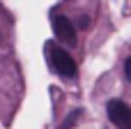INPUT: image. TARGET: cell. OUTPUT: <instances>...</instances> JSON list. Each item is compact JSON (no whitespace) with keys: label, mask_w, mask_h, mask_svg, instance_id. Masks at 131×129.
<instances>
[{"label":"cell","mask_w":131,"mask_h":129,"mask_svg":"<svg viewBox=\"0 0 131 129\" xmlns=\"http://www.w3.org/2000/svg\"><path fill=\"white\" fill-rule=\"evenodd\" d=\"M124 74H127V78L131 81V55L127 58V62H124Z\"/></svg>","instance_id":"cell-5"},{"label":"cell","mask_w":131,"mask_h":129,"mask_svg":"<svg viewBox=\"0 0 131 129\" xmlns=\"http://www.w3.org/2000/svg\"><path fill=\"white\" fill-rule=\"evenodd\" d=\"M48 53H51V65H53V69H55L62 78H74V76H76V62H74V58H71L64 48L51 46Z\"/></svg>","instance_id":"cell-1"},{"label":"cell","mask_w":131,"mask_h":129,"mask_svg":"<svg viewBox=\"0 0 131 129\" xmlns=\"http://www.w3.org/2000/svg\"><path fill=\"white\" fill-rule=\"evenodd\" d=\"M108 118L120 129H131V106L127 102H122V99L108 102Z\"/></svg>","instance_id":"cell-2"},{"label":"cell","mask_w":131,"mask_h":129,"mask_svg":"<svg viewBox=\"0 0 131 129\" xmlns=\"http://www.w3.org/2000/svg\"><path fill=\"white\" fill-rule=\"evenodd\" d=\"M53 32L60 42L69 44V46L76 44V28L67 16H53Z\"/></svg>","instance_id":"cell-3"},{"label":"cell","mask_w":131,"mask_h":129,"mask_svg":"<svg viewBox=\"0 0 131 129\" xmlns=\"http://www.w3.org/2000/svg\"><path fill=\"white\" fill-rule=\"evenodd\" d=\"M78 118H81V108H76V111H71L69 115H67V120L60 125V129H71L76 122H78Z\"/></svg>","instance_id":"cell-4"}]
</instances>
